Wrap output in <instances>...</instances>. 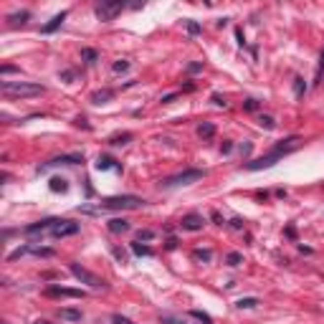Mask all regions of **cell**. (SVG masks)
<instances>
[{
    "mask_svg": "<svg viewBox=\"0 0 324 324\" xmlns=\"http://www.w3.org/2000/svg\"><path fill=\"white\" fill-rule=\"evenodd\" d=\"M33 324H51V322H46V319H35Z\"/></svg>",
    "mask_w": 324,
    "mask_h": 324,
    "instance_id": "44",
    "label": "cell"
},
{
    "mask_svg": "<svg viewBox=\"0 0 324 324\" xmlns=\"http://www.w3.org/2000/svg\"><path fill=\"white\" fill-rule=\"evenodd\" d=\"M13 71H18V68H15V66H10V64H5V66H3V74H13Z\"/></svg>",
    "mask_w": 324,
    "mask_h": 324,
    "instance_id": "42",
    "label": "cell"
},
{
    "mask_svg": "<svg viewBox=\"0 0 324 324\" xmlns=\"http://www.w3.org/2000/svg\"><path fill=\"white\" fill-rule=\"evenodd\" d=\"M109 99H114L112 89H101V92H94V94H92V104H106Z\"/></svg>",
    "mask_w": 324,
    "mask_h": 324,
    "instance_id": "15",
    "label": "cell"
},
{
    "mask_svg": "<svg viewBox=\"0 0 324 324\" xmlns=\"http://www.w3.org/2000/svg\"><path fill=\"white\" fill-rule=\"evenodd\" d=\"M210 99H213V104H218V106H226V99H223L221 94H213Z\"/></svg>",
    "mask_w": 324,
    "mask_h": 324,
    "instance_id": "37",
    "label": "cell"
},
{
    "mask_svg": "<svg viewBox=\"0 0 324 324\" xmlns=\"http://www.w3.org/2000/svg\"><path fill=\"white\" fill-rule=\"evenodd\" d=\"M46 296H71V299H84L86 294L79 289H64V286H48Z\"/></svg>",
    "mask_w": 324,
    "mask_h": 324,
    "instance_id": "12",
    "label": "cell"
},
{
    "mask_svg": "<svg viewBox=\"0 0 324 324\" xmlns=\"http://www.w3.org/2000/svg\"><path fill=\"white\" fill-rule=\"evenodd\" d=\"M56 221H59V218H46V221H38V223H31V226L23 228V233H26V236H41V233L51 230Z\"/></svg>",
    "mask_w": 324,
    "mask_h": 324,
    "instance_id": "10",
    "label": "cell"
},
{
    "mask_svg": "<svg viewBox=\"0 0 324 324\" xmlns=\"http://www.w3.org/2000/svg\"><path fill=\"white\" fill-rule=\"evenodd\" d=\"M3 324H5V322H3Z\"/></svg>",
    "mask_w": 324,
    "mask_h": 324,
    "instance_id": "45",
    "label": "cell"
},
{
    "mask_svg": "<svg viewBox=\"0 0 324 324\" xmlns=\"http://www.w3.org/2000/svg\"><path fill=\"white\" fill-rule=\"evenodd\" d=\"M114 256H117L119 261H127V254H124V251H122V248H114Z\"/></svg>",
    "mask_w": 324,
    "mask_h": 324,
    "instance_id": "41",
    "label": "cell"
},
{
    "mask_svg": "<svg viewBox=\"0 0 324 324\" xmlns=\"http://www.w3.org/2000/svg\"><path fill=\"white\" fill-rule=\"evenodd\" d=\"M68 271L74 274V279H79L81 284H86V286H92V289H104V279H99L97 274H92L89 268H84V266H79V263H68Z\"/></svg>",
    "mask_w": 324,
    "mask_h": 324,
    "instance_id": "5",
    "label": "cell"
},
{
    "mask_svg": "<svg viewBox=\"0 0 324 324\" xmlns=\"http://www.w3.org/2000/svg\"><path fill=\"white\" fill-rule=\"evenodd\" d=\"M112 324H134V322L127 319V317H122V314H112Z\"/></svg>",
    "mask_w": 324,
    "mask_h": 324,
    "instance_id": "34",
    "label": "cell"
},
{
    "mask_svg": "<svg viewBox=\"0 0 324 324\" xmlns=\"http://www.w3.org/2000/svg\"><path fill=\"white\" fill-rule=\"evenodd\" d=\"M213 134H215V127H213L210 122H203L200 127H197V137H203V139H210Z\"/></svg>",
    "mask_w": 324,
    "mask_h": 324,
    "instance_id": "19",
    "label": "cell"
},
{
    "mask_svg": "<svg viewBox=\"0 0 324 324\" xmlns=\"http://www.w3.org/2000/svg\"><path fill=\"white\" fill-rule=\"evenodd\" d=\"M132 254L134 256H152V251L147 246H139V243H132Z\"/></svg>",
    "mask_w": 324,
    "mask_h": 324,
    "instance_id": "26",
    "label": "cell"
},
{
    "mask_svg": "<svg viewBox=\"0 0 324 324\" xmlns=\"http://www.w3.org/2000/svg\"><path fill=\"white\" fill-rule=\"evenodd\" d=\"M74 233H79V223H74V221H56L53 223V228H51V236L53 238H64V236H74Z\"/></svg>",
    "mask_w": 324,
    "mask_h": 324,
    "instance_id": "9",
    "label": "cell"
},
{
    "mask_svg": "<svg viewBox=\"0 0 324 324\" xmlns=\"http://www.w3.org/2000/svg\"><path fill=\"white\" fill-rule=\"evenodd\" d=\"M122 8L124 3H119V0H101L97 5V18L99 21H112L117 13H122Z\"/></svg>",
    "mask_w": 324,
    "mask_h": 324,
    "instance_id": "7",
    "label": "cell"
},
{
    "mask_svg": "<svg viewBox=\"0 0 324 324\" xmlns=\"http://www.w3.org/2000/svg\"><path fill=\"white\" fill-rule=\"evenodd\" d=\"M97 170H119V165H114L112 157H99L97 160Z\"/></svg>",
    "mask_w": 324,
    "mask_h": 324,
    "instance_id": "20",
    "label": "cell"
},
{
    "mask_svg": "<svg viewBox=\"0 0 324 324\" xmlns=\"http://www.w3.org/2000/svg\"><path fill=\"white\" fill-rule=\"evenodd\" d=\"M205 177V170H195V167H188L177 175H170L162 180V188H180V185H193V183H200Z\"/></svg>",
    "mask_w": 324,
    "mask_h": 324,
    "instance_id": "4",
    "label": "cell"
},
{
    "mask_svg": "<svg viewBox=\"0 0 324 324\" xmlns=\"http://www.w3.org/2000/svg\"><path fill=\"white\" fill-rule=\"evenodd\" d=\"M79 162H84V155L74 152V155H61V157H53L48 162H43V165H38V172H46L51 167H59V165H79Z\"/></svg>",
    "mask_w": 324,
    "mask_h": 324,
    "instance_id": "8",
    "label": "cell"
},
{
    "mask_svg": "<svg viewBox=\"0 0 324 324\" xmlns=\"http://www.w3.org/2000/svg\"><path fill=\"white\" fill-rule=\"evenodd\" d=\"M190 317H195L197 322H203V324H213V319H210L205 312H200V309H193V312H190Z\"/></svg>",
    "mask_w": 324,
    "mask_h": 324,
    "instance_id": "28",
    "label": "cell"
},
{
    "mask_svg": "<svg viewBox=\"0 0 324 324\" xmlns=\"http://www.w3.org/2000/svg\"><path fill=\"white\" fill-rule=\"evenodd\" d=\"M296 145H299V137H296V134L286 137V139L276 142V145H274L271 150H268L263 157L246 162V170H248V172H259V170H268V167H274L281 157H286L289 152H294V150H296Z\"/></svg>",
    "mask_w": 324,
    "mask_h": 324,
    "instance_id": "1",
    "label": "cell"
},
{
    "mask_svg": "<svg viewBox=\"0 0 324 324\" xmlns=\"http://www.w3.org/2000/svg\"><path fill=\"white\" fill-rule=\"evenodd\" d=\"M3 94L5 97H38L43 94V86L33 84V81H3Z\"/></svg>",
    "mask_w": 324,
    "mask_h": 324,
    "instance_id": "3",
    "label": "cell"
},
{
    "mask_svg": "<svg viewBox=\"0 0 324 324\" xmlns=\"http://www.w3.org/2000/svg\"><path fill=\"white\" fill-rule=\"evenodd\" d=\"M188 71H190V74H197V71H203V64H190Z\"/></svg>",
    "mask_w": 324,
    "mask_h": 324,
    "instance_id": "39",
    "label": "cell"
},
{
    "mask_svg": "<svg viewBox=\"0 0 324 324\" xmlns=\"http://www.w3.org/2000/svg\"><path fill=\"white\" fill-rule=\"evenodd\" d=\"M66 15H68L66 10H61V13H56V15H53V18H51V21H48V23H46V26L41 28V33H46V35H48V33H53V31H59V28H61V23L66 21Z\"/></svg>",
    "mask_w": 324,
    "mask_h": 324,
    "instance_id": "13",
    "label": "cell"
},
{
    "mask_svg": "<svg viewBox=\"0 0 324 324\" xmlns=\"http://www.w3.org/2000/svg\"><path fill=\"white\" fill-rule=\"evenodd\" d=\"M230 228H236V230H241V228H243V221H241V218H233V221H230Z\"/></svg>",
    "mask_w": 324,
    "mask_h": 324,
    "instance_id": "40",
    "label": "cell"
},
{
    "mask_svg": "<svg viewBox=\"0 0 324 324\" xmlns=\"http://www.w3.org/2000/svg\"><path fill=\"white\" fill-rule=\"evenodd\" d=\"M193 259H195V261H205V263H208V261L213 259V251H208V248H195V251H193Z\"/></svg>",
    "mask_w": 324,
    "mask_h": 324,
    "instance_id": "22",
    "label": "cell"
},
{
    "mask_svg": "<svg viewBox=\"0 0 324 324\" xmlns=\"http://www.w3.org/2000/svg\"><path fill=\"white\" fill-rule=\"evenodd\" d=\"M48 188H51L53 193H66V190H68V180H64V177H53Z\"/></svg>",
    "mask_w": 324,
    "mask_h": 324,
    "instance_id": "18",
    "label": "cell"
},
{
    "mask_svg": "<svg viewBox=\"0 0 324 324\" xmlns=\"http://www.w3.org/2000/svg\"><path fill=\"white\" fill-rule=\"evenodd\" d=\"M259 124H261L263 130H274V127H276L274 117H268V114H261V117H259Z\"/></svg>",
    "mask_w": 324,
    "mask_h": 324,
    "instance_id": "25",
    "label": "cell"
},
{
    "mask_svg": "<svg viewBox=\"0 0 324 324\" xmlns=\"http://www.w3.org/2000/svg\"><path fill=\"white\" fill-rule=\"evenodd\" d=\"M185 26H188V33H190V35H197V33L203 31V28H200V23H195V21H188Z\"/></svg>",
    "mask_w": 324,
    "mask_h": 324,
    "instance_id": "32",
    "label": "cell"
},
{
    "mask_svg": "<svg viewBox=\"0 0 324 324\" xmlns=\"http://www.w3.org/2000/svg\"><path fill=\"white\" fill-rule=\"evenodd\" d=\"M59 319H61V322H81V319H84V314H81L79 309L64 307V309H59Z\"/></svg>",
    "mask_w": 324,
    "mask_h": 324,
    "instance_id": "14",
    "label": "cell"
},
{
    "mask_svg": "<svg viewBox=\"0 0 324 324\" xmlns=\"http://www.w3.org/2000/svg\"><path fill=\"white\" fill-rule=\"evenodd\" d=\"M109 230L112 233H124V230H130V223L124 218H112L109 221Z\"/></svg>",
    "mask_w": 324,
    "mask_h": 324,
    "instance_id": "17",
    "label": "cell"
},
{
    "mask_svg": "<svg viewBox=\"0 0 324 324\" xmlns=\"http://www.w3.org/2000/svg\"><path fill=\"white\" fill-rule=\"evenodd\" d=\"M236 307H238V309H254V307H259V299H256V296L238 299V301H236Z\"/></svg>",
    "mask_w": 324,
    "mask_h": 324,
    "instance_id": "21",
    "label": "cell"
},
{
    "mask_svg": "<svg viewBox=\"0 0 324 324\" xmlns=\"http://www.w3.org/2000/svg\"><path fill=\"white\" fill-rule=\"evenodd\" d=\"M294 94H296V97L307 94V84H304V79H294Z\"/></svg>",
    "mask_w": 324,
    "mask_h": 324,
    "instance_id": "29",
    "label": "cell"
},
{
    "mask_svg": "<svg viewBox=\"0 0 324 324\" xmlns=\"http://www.w3.org/2000/svg\"><path fill=\"white\" fill-rule=\"evenodd\" d=\"M243 109H246V112H256V109H259V101H256V99H246V101H243Z\"/></svg>",
    "mask_w": 324,
    "mask_h": 324,
    "instance_id": "33",
    "label": "cell"
},
{
    "mask_svg": "<svg viewBox=\"0 0 324 324\" xmlns=\"http://www.w3.org/2000/svg\"><path fill=\"white\" fill-rule=\"evenodd\" d=\"M53 254H56L53 248H43V246H21V248H15L13 254H8V261H15L21 256H46V259H51Z\"/></svg>",
    "mask_w": 324,
    "mask_h": 324,
    "instance_id": "6",
    "label": "cell"
},
{
    "mask_svg": "<svg viewBox=\"0 0 324 324\" xmlns=\"http://www.w3.org/2000/svg\"><path fill=\"white\" fill-rule=\"evenodd\" d=\"M127 139H132V134H130V132H124V134H117V137H112V139H109V145H124Z\"/></svg>",
    "mask_w": 324,
    "mask_h": 324,
    "instance_id": "30",
    "label": "cell"
},
{
    "mask_svg": "<svg viewBox=\"0 0 324 324\" xmlns=\"http://www.w3.org/2000/svg\"><path fill=\"white\" fill-rule=\"evenodd\" d=\"M233 150V145H230V142H223V155H228Z\"/></svg>",
    "mask_w": 324,
    "mask_h": 324,
    "instance_id": "43",
    "label": "cell"
},
{
    "mask_svg": "<svg viewBox=\"0 0 324 324\" xmlns=\"http://www.w3.org/2000/svg\"><path fill=\"white\" fill-rule=\"evenodd\" d=\"M172 99H177V92H172V94H165V97H162L160 101H162V104H170Z\"/></svg>",
    "mask_w": 324,
    "mask_h": 324,
    "instance_id": "38",
    "label": "cell"
},
{
    "mask_svg": "<svg viewBox=\"0 0 324 324\" xmlns=\"http://www.w3.org/2000/svg\"><path fill=\"white\" fill-rule=\"evenodd\" d=\"M28 18H31V13L28 10H21V13H13V15H8V26H23L26 21H28Z\"/></svg>",
    "mask_w": 324,
    "mask_h": 324,
    "instance_id": "16",
    "label": "cell"
},
{
    "mask_svg": "<svg viewBox=\"0 0 324 324\" xmlns=\"http://www.w3.org/2000/svg\"><path fill=\"white\" fill-rule=\"evenodd\" d=\"M226 263H228V266H238V263H243V254H238V251H230V254L226 256Z\"/></svg>",
    "mask_w": 324,
    "mask_h": 324,
    "instance_id": "23",
    "label": "cell"
},
{
    "mask_svg": "<svg viewBox=\"0 0 324 324\" xmlns=\"http://www.w3.org/2000/svg\"><path fill=\"white\" fill-rule=\"evenodd\" d=\"M127 68H130V64H127V61H117V64L112 66L114 74H122V71H127Z\"/></svg>",
    "mask_w": 324,
    "mask_h": 324,
    "instance_id": "35",
    "label": "cell"
},
{
    "mask_svg": "<svg viewBox=\"0 0 324 324\" xmlns=\"http://www.w3.org/2000/svg\"><path fill=\"white\" fill-rule=\"evenodd\" d=\"M142 205H145V200L137 195H114V197H104L97 205H81L79 210L86 215H104V213H117V210H134Z\"/></svg>",
    "mask_w": 324,
    "mask_h": 324,
    "instance_id": "2",
    "label": "cell"
},
{
    "mask_svg": "<svg viewBox=\"0 0 324 324\" xmlns=\"http://www.w3.org/2000/svg\"><path fill=\"white\" fill-rule=\"evenodd\" d=\"M160 324H185V322H183V319H177V317L165 314V317H160Z\"/></svg>",
    "mask_w": 324,
    "mask_h": 324,
    "instance_id": "31",
    "label": "cell"
},
{
    "mask_svg": "<svg viewBox=\"0 0 324 324\" xmlns=\"http://www.w3.org/2000/svg\"><path fill=\"white\" fill-rule=\"evenodd\" d=\"M324 76V51H322V61H319V71H317V81H322Z\"/></svg>",
    "mask_w": 324,
    "mask_h": 324,
    "instance_id": "36",
    "label": "cell"
},
{
    "mask_svg": "<svg viewBox=\"0 0 324 324\" xmlns=\"http://www.w3.org/2000/svg\"><path fill=\"white\" fill-rule=\"evenodd\" d=\"M180 226H183V230H203L205 226V218L200 213H188L183 221H180Z\"/></svg>",
    "mask_w": 324,
    "mask_h": 324,
    "instance_id": "11",
    "label": "cell"
},
{
    "mask_svg": "<svg viewBox=\"0 0 324 324\" xmlns=\"http://www.w3.org/2000/svg\"><path fill=\"white\" fill-rule=\"evenodd\" d=\"M152 238H155V230H150V228L137 230V243H142V241H152Z\"/></svg>",
    "mask_w": 324,
    "mask_h": 324,
    "instance_id": "27",
    "label": "cell"
},
{
    "mask_svg": "<svg viewBox=\"0 0 324 324\" xmlns=\"http://www.w3.org/2000/svg\"><path fill=\"white\" fill-rule=\"evenodd\" d=\"M81 59H86V64H94L99 59V53L94 48H81Z\"/></svg>",
    "mask_w": 324,
    "mask_h": 324,
    "instance_id": "24",
    "label": "cell"
}]
</instances>
